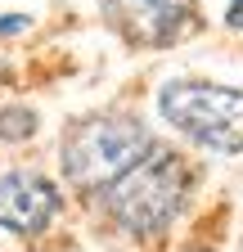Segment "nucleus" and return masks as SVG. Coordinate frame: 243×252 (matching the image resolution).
<instances>
[{"label":"nucleus","mask_w":243,"mask_h":252,"mask_svg":"<svg viewBox=\"0 0 243 252\" xmlns=\"http://www.w3.org/2000/svg\"><path fill=\"white\" fill-rule=\"evenodd\" d=\"M189 185H194L189 162L176 149L153 144L126 176H117L104 189V207L126 234L149 239V234H162L180 216V207L189 198Z\"/></svg>","instance_id":"obj_1"},{"label":"nucleus","mask_w":243,"mask_h":252,"mask_svg":"<svg viewBox=\"0 0 243 252\" xmlns=\"http://www.w3.org/2000/svg\"><path fill=\"white\" fill-rule=\"evenodd\" d=\"M153 144L158 140L149 135L144 122L117 117V113H95V117H81V122L68 126L59 158H63V176L77 189H108Z\"/></svg>","instance_id":"obj_2"},{"label":"nucleus","mask_w":243,"mask_h":252,"mask_svg":"<svg viewBox=\"0 0 243 252\" xmlns=\"http://www.w3.org/2000/svg\"><path fill=\"white\" fill-rule=\"evenodd\" d=\"M158 113L167 126L203 149L243 153V90L221 81H167L158 90Z\"/></svg>","instance_id":"obj_3"},{"label":"nucleus","mask_w":243,"mask_h":252,"mask_svg":"<svg viewBox=\"0 0 243 252\" xmlns=\"http://www.w3.org/2000/svg\"><path fill=\"white\" fill-rule=\"evenodd\" d=\"M99 5L117 36L140 50H162L198 32V0H99Z\"/></svg>","instance_id":"obj_4"},{"label":"nucleus","mask_w":243,"mask_h":252,"mask_svg":"<svg viewBox=\"0 0 243 252\" xmlns=\"http://www.w3.org/2000/svg\"><path fill=\"white\" fill-rule=\"evenodd\" d=\"M63 198L59 185L41 171H5L0 176V230L9 234H45Z\"/></svg>","instance_id":"obj_5"},{"label":"nucleus","mask_w":243,"mask_h":252,"mask_svg":"<svg viewBox=\"0 0 243 252\" xmlns=\"http://www.w3.org/2000/svg\"><path fill=\"white\" fill-rule=\"evenodd\" d=\"M36 113L32 108H23V104H14V108H0V140H32L36 135Z\"/></svg>","instance_id":"obj_6"},{"label":"nucleus","mask_w":243,"mask_h":252,"mask_svg":"<svg viewBox=\"0 0 243 252\" xmlns=\"http://www.w3.org/2000/svg\"><path fill=\"white\" fill-rule=\"evenodd\" d=\"M27 27V14H5L0 18V36H14V32H23Z\"/></svg>","instance_id":"obj_7"},{"label":"nucleus","mask_w":243,"mask_h":252,"mask_svg":"<svg viewBox=\"0 0 243 252\" xmlns=\"http://www.w3.org/2000/svg\"><path fill=\"white\" fill-rule=\"evenodd\" d=\"M225 23H230L234 32L243 27V0H230V9H225Z\"/></svg>","instance_id":"obj_8"},{"label":"nucleus","mask_w":243,"mask_h":252,"mask_svg":"<svg viewBox=\"0 0 243 252\" xmlns=\"http://www.w3.org/2000/svg\"><path fill=\"white\" fill-rule=\"evenodd\" d=\"M194 252H198V248H194Z\"/></svg>","instance_id":"obj_9"}]
</instances>
